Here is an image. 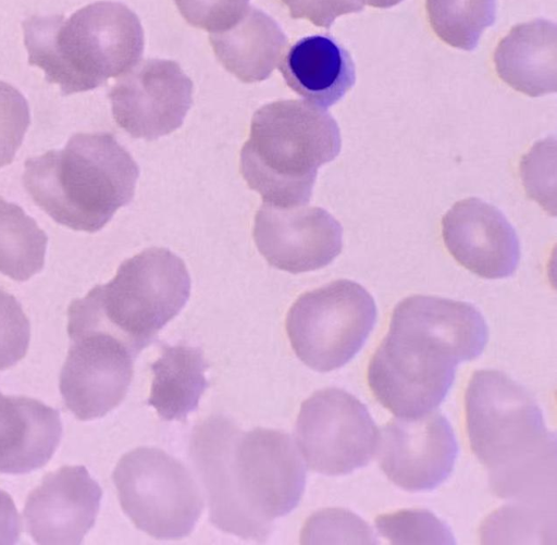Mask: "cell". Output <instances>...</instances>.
Segmentation results:
<instances>
[{
	"label": "cell",
	"instance_id": "cell-32",
	"mask_svg": "<svg viewBox=\"0 0 557 545\" xmlns=\"http://www.w3.org/2000/svg\"><path fill=\"white\" fill-rule=\"evenodd\" d=\"M363 4H368L374 8L387 9L401 2L403 0H359Z\"/></svg>",
	"mask_w": 557,
	"mask_h": 545
},
{
	"label": "cell",
	"instance_id": "cell-22",
	"mask_svg": "<svg viewBox=\"0 0 557 545\" xmlns=\"http://www.w3.org/2000/svg\"><path fill=\"white\" fill-rule=\"evenodd\" d=\"M48 236L23 208L0 196V273L24 282L45 264Z\"/></svg>",
	"mask_w": 557,
	"mask_h": 545
},
{
	"label": "cell",
	"instance_id": "cell-15",
	"mask_svg": "<svg viewBox=\"0 0 557 545\" xmlns=\"http://www.w3.org/2000/svg\"><path fill=\"white\" fill-rule=\"evenodd\" d=\"M101 497V487L84 466H63L27 496L26 530L37 544H79L95 524Z\"/></svg>",
	"mask_w": 557,
	"mask_h": 545
},
{
	"label": "cell",
	"instance_id": "cell-28",
	"mask_svg": "<svg viewBox=\"0 0 557 545\" xmlns=\"http://www.w3.org/2000/svg\"><path fill=\"white\" fill-rule=\"evenodd\" d=\"M30 324L20 301L0 288V370L16 364L26 354Z\"/></svg>",
	"mask_w": 557,
	"mask_h": 545
},
{
	"label": "cell",
	"instance_id": "cell-21",
	"mask_svg": "<svg viewBox=\"0 0 557 545\" xmlns=\"http://www.w3.org/2000/svg\"><path fill=\"white\" fill-rule=\"evenodd\" d=\"M161 348V356L150 366L153 380L147 404L162 420L185 421L209 386L205 377L209 364L199 347L163 344Z\"/></svg>",
	"mask_w": 557,
	"mask_h": 545
},
{
	"label": "cell",
	"instance_id": "cell-26",
	"mask_svg": "<svg viewBox=\"0 0 557 545\" xmlns=\"http://www.w3.org/2000/svg\"><path fill=\"white\" fill-rule=\"evenodd\" d=\"M301 543L376 544L371 528L344 509H326L313 515L302 531Z\"/></svg>",
	"mask_w": 557,
	"mask_h": 545
},
{
	"label": "cell",
	"instance_id": "cell-8",
	"mask_svg": "<svg viewBox=\"0 0 557 545\" xmlns=\"http://www.w3.org/2000/svg\"><path fill=\"white\" fill-rule=\"evenodd\" d=\"M112 479L125 515L154 538L187 536L202 512L203 497L194 475L159 448L138 447L125 454Z\"/></svg>",
	"mask_w": 557,
	"mask_h": 545
},
{
	"label": "cell",
	"instance_id": "cell-16",
	"mask_svg": "<svg viewBox=\"0 0 557 545\" xmlns=\"http://www.w3.org/2000/svg\"><path fill=\"white\" fill-rule=\"evenodd\" d=\"M442 232L451 256L479 276L507 277L519 264L513 227L496 207L479 198L456 202L442 220Z\"/></svg>",
	"mask_w": 557,
	"mask_h": 545
},
{
	"label": "cell",
	"instance_id": "cell-25",
	"mask_svg": "<svg viewBox=\"0 0 557 545\" xmlns=\"http://www.w3.org/2000/svg\"><path fill=\"white\" fill-rule=\"evenodd\" d=\"M549 509L518 504L495 512L483 529L484 543H505L515 540H547Z\"/></svg>",
	"mask_w": 557,
	"mask_h": 545
},
{
	"label": "cell",
	"instance_id": "cell-13",
	"mask_svg": "<svg viewBox=\"0 0 557 545\" xmlns=\"http://www.w3.org/2000/svg\"><path fill=\"white\" fill-rule=\"evenodd\" d=\"M377 448L379 463L386 476L409 492L441 485L458 456L451 425L438 412L392 420L381 430Z\"/></svg>",
	"mask_w": 557,
	"mask_h": 545
},
{
	"label": "cell",
	"instance_id": "cell-30",
	"mask_svg": "<svg viewBox=\"0 0 557 545\" xmlns=\"http://www.w3.org/2000/svg\"><path fill=\"white\" fill-rule=\"evenodd\" d=\"M293 18H307L317 26L330 28L339 15L360 12L359 0H282Z\"/></svg>",
	"mask_w": 557,
	"mask_h": 545
},
{
	"label": "cell",
	"instance_id": "cell-23",
	"mask_svg": "<svg viewBox=\"0 0 557 545\" xmlns=\"http://www.w3.org/2000/svg\"><path fill=\"white\" fill-rule=\"evenodd\" d=\"M430 24L446 44L473 50L495 22L496 0H426Z\"/></svg>",
	"mask_w": 557,
	"mask_h": 545
},
{
	"label": "cell",
	"instance_id": "cell-31",
	"mask_svg": "<svg viewBox=\"0 0 557 545\" xmlns=\"http://www.w3.org/2000/svg\"><path fill=\"white\" fill-rule=\"evenodd\" d=\"M21 521L13 499L0 490V545L15 544L20 538Z\"/></svg>",
	"mask_w": 557,
	"mask_h": 545
},
{
	"label": "cell",
	"instance_id": "cell-5",
	"mask_svg": "<svg viewBox=\"0 0 557 545\" xmlns=\"http://www.w3.org/2000/svg\"><path fill=\"white\" fill-rule=\"evenodd\" d=\"M22 27L28 63L40 67L63 96L121 76L139 62L144 51L140 21L120 2H95L67 18L34 15Z\"/></svg>",
	"mask_w": 557,
	"mask_h": 545
},
{
	"label": "cell",
	"instance_id": "cell-9",
	"mask_svg": "<svg viewBox=\"0 0 557 545\" xmlns=\"http://www.w3.org/2000/svg\"><path fill=\"white\" fill-rule=\"evenodd\" d=\"M375 320V302L366 288L337 280L294 302L286 317V332L299 360L318 372H329L356 356Z\"/></svg>",
	"mask_w": 557,
	"mask_h": 545
},
{
	"label": "cell",
	"instance_id": "cell-14",
	"mask_svg": "<svg viewBox=\"0 0 557 545\" xmlns=\"http://www.w3.org/2000/svg\"><path fill=\"white\" fill-rule=\"evenodd\" d=\"M253 238L270 265L301 273L321 269L339 255L343 227L322 208L263 203L256 213Z\"/></svg>",
	"mask_w": 557,
	"mask_h": 545
},
{
	"label": "cell",
	"instance_id": "cell-7",
	"mask_svg": "<svg viewBox=\"0 0 557 545\" xmlns=\"http://www.w3.org/2000/svg\"><path fill=\"white\" fill-rule=\"evenodd\" d=\"M189 294L184 261L166 248H148L123 261L109 283L71 302L67 334L106 332L137 356L180 313Z\"/></svg>",
	"mask_w": 557,
	"mask_h": 545
},
{
	"label": "cell",
	"instance_id": "cell-3",
	"mask_svg": "<svg viewBox=\"0 0 557 545\" xmlns=\"http://www.w3.org/2000/svg\"><path fill=\"white\" fill-rule=\"evenodd\" d=\"M465 405L470 445L493 492L523 505L555 506L556 436L530 392L500 371L479 370Z\"/></svg>",
	"mask_w": 557,
	"mask_h": 545
},
{
	"label": "cell",
	"instance_id": "cell-17",
	"mask_svg": "<svg viewBox=\"0 0 557 545\" xmlns=\"http://www.w3.org/2000/svg\"><path fill=\"white\" fill-rule=\"evenodd\" d=\"M62 437L60 413L25 396L0 393V472L25 474L44 467Z\"/></svg>",
	"mask_w": 557,
	"mask_h": 545
},
{
	"label": "cell",
	"instance_id": "cell-11",
	"mask_svg": "<svg viewBox=\"0 0 557 545\" xmlns=\"http://www.w3.org/2000/svg\"><path fill=\"white\" fill-rule=\"evenodd\" d=\"M116 124L134 138L157 139L178 128L193 104V82L178 63L148 59L109 91Z\"/></svg>",
	"mask_w": 557,
	"mask_h": 545
},
{
	"label": "cell",
	"instance_id": "cell-2",
	"mask_svg": "<svg viewBox=\"0 0 557 545\" xmlns=\"http://www.w3.org/2000/svg\"><path fill=\"white\" fill-rule=\"evenodd\" d=\"M487 326L472 305L414 295L394 309L389 330L372 356L368 382L399 418L432 412L446 397L461 361L478 358Z\"/></svg>",
	"mask_w": 557,
	"mask_h": 545
},
{
	"label": "cell",
	"instance_id": "cell-19",
	"mask_svg": "<svg viewBox=\"0 0 557 545\" xmlns=\"http://www.w3.org/2000/svg\"><path fill=\"white\" fill-rule=\"evenodd\" d=\"M499 77L531 97L557 90V27L536 18L519 24L504 37L494 53Z\"/></svg>",
	"mask_w": 557,
	"mask_h": 545
},
{
	"label": "cell",
	"instance_id": "cell-6",
	"mask_svg": "<svg viewBox=\"0 0 557 545\" xmlns=\"http://www.w3.org/2000/svg\"><path fill=\"white\" fill-rule=\"evenodd\" d=\"M339 150V128L324 109L301 100H278L255 112L240 170L264 203L300 207L310 200L318 169Z\"/></svg>",
	"mask_w": 557,
	"mask_h": 545
},
{
	"label": "cell",
	"instance_id": "cell-29",
	"mask_svg": "<svg viewBox=\"0 0 557 545\" xmlns=\"http://www.w3.org/2000/svg\"><path fill=\"white\" fill-rule=\"evenodd\" d=\"M190 25L210 33L233 25L248 8L249 0H174Z\"/></svg>",
	"mask_w": 557,
	"mask_h": 545
},
{
	"label": "cell",
	"instance_id": "cell-27",
	"mask_svg": "<svg viewBox=\"0 0 557 545\" xmlns=\"http://www.w3.org/2000/svg\"><path fill=\"white\" fill-rule=\"evenodd\" d=\"M29 124L25 97L12 85L0 80V168L13 161Z\"/></svg>",
	"mask_w": 557,
	"mask_h": 545
},
{
	"label": "cell",
	"instance_id": "cell-10",
	"mask_svg": "<svg viewBox=\"0 0 557 545\" xmlns=\"http://www.w3.org/2000/svg\"><path fill=\"white\" fill-rule=\"evenodd\" d=\"M295 436L308 467L333 476L367 466L379 442L367 407L336 387L318 391L301 404Z\"/></svg>",
	"mask_w": 557,
	"mask_h": 545
},
{
	"label": "cell",
	"instance_id": "cell-24",
	"mask_svg": "<svg viewBox=\"0 0 557 545\" xmlns=\"http://www.w3.org/2000/svg\"><path fill=\"white\" fill-rule=\"evenodd\" d=\"M379 532L393 544H453L449 528L426 510H403L376 519Z\"/></svg>",
	"mask_w": 557,
	"mask_h": 545
},
{
	"label": "cell",
	"instance_id": "cell-4",
	"mask_svg": "<svg viewBox=\"0 0 557 545\" xmlns=\"http://www.w3.org/2000/svg\"><path fill=\"white\" fill-rule=\"evenodd\" d=\"M22 182L33 201L58 224L95 233L128 205L137 163L111 133L73 135L61 150L25 161Z\"/></svg>",
	"mask_w": 557,
	"mask_h": 545
},
{
	"label": "cell",
	"instance_id": "cell-18",
	"mask_svg": "<svg viewBox=\"0 0 557 545\" xmlns=\"http://www.w3.org/2000/svg\"><path fill=\"white\" fill-rule=\"evenodd\" d=\"M278 70L290 89L322 109L341 100L356 82L349 52L330 34L296 41L281 59Z\"/></svg>",
	"mask_w": 557,
	"mask_h": 545
},
{
	"label": "cell",
	"instance_id": "cell-1",
	"mask_svg": "<svg viewBox=\"0 0 557 545\" xmlns=\"http://www.w3.org/2000/svg\"><path fill=\"white\" fill-rule=\"evenodd\" d=\"M189 457L205 490L209 521L245 540L265 541L273 521L293 511L305 491L304 461L280 430L243 431L214 414L194 428Z\"/></svg>",
	"mask_w": 557,
	"mask_h": 545
},
{
	"label": "cell",
	"instance_id": "cell-12",
	"mask_svg": "<svg viewBox=\"0 0 557 545\" xmlns=\"http://www.w3.org/2000/svg\"><path fill=\"white\" fill-rule=\"evenodd\" d=\"M69 337L72 345L59 382L64 405L79 420L101 418L126 396L137 356L106 332L85 331Z\"/></svg>",
	"mask_w": 557,
	"mask_h": 545
},
{
	"label": "cell",
	"instance_id": "cell-20",
	"mask_svg": "<svg viewBox=\"0 0 557 545\" xmlns=\"http://www.w3.org/2000/svg\"><path fill=\"white\" fill-rule=\"evenodd\" d=\"M209 39L218 61L245 83L267 79L288 44L280 25L255 7H248L230 27L211 33Z\"/></svg>",
	"mask_w": 557,
	"mask_h": 545
}]
</instances>
